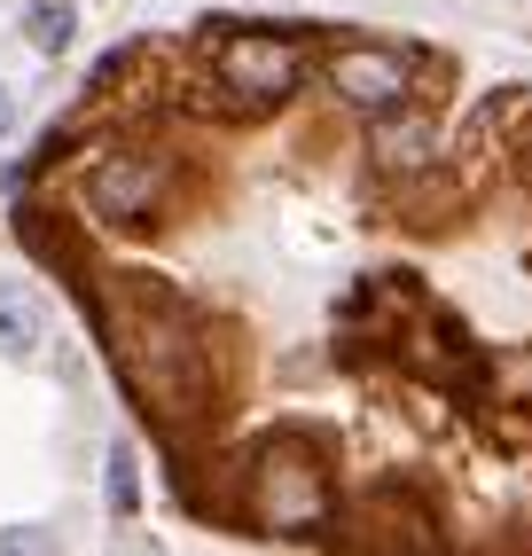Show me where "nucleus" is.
I'll return each instance as SVG.
<instances>
[{"instance_id":"f257e3e1","label":"nucleus","mask_w":532,"mask_h":556,"mask_svg":"<svg viewBox=\"0 0 532 556\" xmlns=\"http://www.w3.org/2000/svg\"><path fill=\"white\" fill-rule=\"evenodd\" d=\"M329 87L345 94L360 118H392V110H407L415 71H407V55H392V48H337V55H329Z\"/></svg>"},{"instance_id":"f03ea898","label":"nucleus","mask_w":532,"mask_h":556,"mask_svg":"<svg viewBox=\"0 0 532 556\" xmlns=\"http://www.w3.org/2000/svg\"><path fill=\"white\" fill-rule=\"evenodd\" d=\"M297 79H306V55H297L290 40H275V31H243V40L219 48V87H227V94L275 102V94H290Z\"/></svg>"},{"instance_id":"7ed1b4c3","label":"nucleus","mask_w":532,"mask_h":556,"mask_svg":"<svg viewBox=\"0 0 532 556\" xmlns=\"http://www.w3.org/2000/svg\"><path fill=\"white\" fill-rule=\"evenodd\" d=\"M87 204L102 219H141L149 204H157V165L149 157H102L87 173Z\"/></svg>"},{"instance_id":"20e7f679","label":"nucleus","mask_w":532,"mask_h":556,"mask_svg":"<svg viewBox=\"0 0 532 556\" xmlns=\"http://www.w3.org/2000/svg\"><path fill=\"white\" fill-rule=\"evenodd\" d=\"M40 345H48V321H40V306H31L24 290H9V282H0V353H9V361H31Z\"/></svg>"},{"instance_id":"39448f33","label":"nucleus","mask_w":532,"mask_h":556,"mask_svg":"<svg viewBox=\"0 0 532 556\" xmlns=\"http://www.w3.org/2000/svg\"><path fill=\"white\" fill-rule=\"evenodd\" d=\"M71 31H79L71 0H31V9H24V40L40 48V55H63V48H71Z\"/></svg>"},{"instance_id":"423d86ee","label":"nucleus","mask_w":532,"mask_h":556,"mask_svg":"<svg viewBox=\"0 0 532 556\" xmlns=\"http://www.w3.org/2000/svg\"><path fill=\"white\" fill-rule=\"evenodd\" d=\"M376 157H384V165H415V157H423V126H392V118H376Z\"/></svg>"},{"instance_id":"0eeeda50","label":"nucleus","mask_w":532,"mask_h":556,"mask_svg":"<svg viewBox=\"0 0 532 556\" xmlns=\"http://www.w3.org/2000/svg\"><path fill=\"white\" fill-rule=\"evenodd\" d=\"M110 509H134V463L110 455Z\"/></svg>"},{"instance_id":"6e6552de","label":"nucleus","mask_w":532,"mask_h":556,"mask_svg":"<svg viewBox=\"0 0 532 556\" xmlns=\"http://www.w3.org/2000/svg\"><path fill=\"white\" fill-rule=\"evenodd\" d=\"M9 126H16V102H9V87H0V141H9Z\"/></svg>"}]
</instances>
